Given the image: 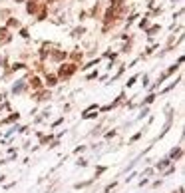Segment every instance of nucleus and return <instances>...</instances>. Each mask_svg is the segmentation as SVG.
<instances>
[{"instance_id":"2","label":"nucleus","mask_w":185,"mask_h":193,"mask_svg":"<svg viewBox=\"0 0 185 193\" xmlns=\"http://www.w3.org/2000/svg\"><path fill=\"white\" fill-rule=\"evenodd\" d=\"M36 8H38V0H28V14H34L36 12Z\"/></svg>"},{"instance_id":"4","label":"nucleus","mask_w":185,"mask_h":193,"mask_svg":"<svg viewBox=\"0 0 185 193\" xmlns=\"http://www.w3.org/2000/svg\"><path fill=\"white\" fill-rule=\"evenodd\" d=\"M30 86H32L34 90L42 88V82H40V78H36V76H34V78H30Z\"/></svg>"},{"instance_id":"1","label":"nucleus","mask_w":185,"mask_h":193,"mask_svg":"<svg viewBox=\"0 0 185 193\" xmlns=\"http://www.w3.org/2000/svg\"><path fill=\"white\" fill-rule=\"evenodd\" d=\"M76 70H78V66H76V64H64V66H60L58 76H60V78H70Z\"/></svg>"},{"instance_id":"9","label":"nucleus","mask_w":185,"mask_h":193,"mask_svg":"<svg viewBox=\"0 0 185 193\" xmlns=\"http://www.w3.org/2000/svg\"><path fill=\"white\" fill-rule=\"evenodd\" d=\"M50 2H54V0H50Z\"/></svg>"},{"instance_id":"3","label":"nucleus","mask_w":185,"mask_h":193,"mask_svg":"<svg viewBox=\"0 0 185 193\" xmlns=\"http://www.w3.org/2000/svg\"><path fill=\"white\" fill-rule=\"evenodd\" d=\"M10 40V34H8V30L6 28H0V42L4 44V42H8Z\"/></svg>"},{"instance_id":"7","label":"nucleus","mask_w":185,"mask_h":193,"mask_svg":"<svg viewBox=\"0 0 185 193\" xmlns=\"http://www.w3.org/2000/svg\"><path fill=\"white\" fill-rule=\"evenodd\" d=\"M54 58H56V60H62V58H66V52H56Z\"/></svg>"},{"instance_id":"5","label":"nucleus","mask_w":185,"mask_h":193,"mask_svg":"<svg viewBox=\"0 0 185 193\" xmlns=\"http://www.w3.org/2000/svg\"><path fill=\"white\" fill-rule=\"evenodd\" d=\"M56 80H58V78H56L54 74H50V76H48V78H46V84H48V86H50V88H52V86H56V84H58V82H56Z\"/></svg>"},{"instance_id":"8","label":"nucleus","mask_w":185,"mask_h":193,"mask_svg":"<svg viewBox=\"0 0 185 193\" xmlns=\"http://www.w3.org/2000/svg\"><path fill=\"white\" fill-rule=\"evenodd\" d=\"M72 56H74V60H80V58H82V52H74Z\"/></svg>"},{"instance_id":"6","label":"nucleus","mask_w":185,"mask_h":193,"mask_svg":"<svg viewBox=\"0 0 185 193\" xmlns=\"http://www.w3.org/2000/svg\"><path fill=\"white\" fill-rule=\"evenodd\" d=\"M18 24H20V22L16 20V18H10V20H8V26H10V28H14V26H18Z\"/></svg>"}]
</instances>
